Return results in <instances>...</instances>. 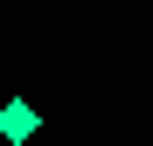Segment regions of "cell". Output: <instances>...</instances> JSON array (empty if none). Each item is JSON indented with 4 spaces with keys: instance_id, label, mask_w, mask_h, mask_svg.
<instances>
[{
    "instance_id": "cell-1",
    "label": "cell",
    "mask_w": 153,
    "mask_h": 146,
    "mask_svg": "<svg viewBox=\"0 0 153 146\" xmlns=\"http://www.w3.org/2000/svg\"><path fill=\"white\" fill-rule=\"evenodd\" d=\"M35 132H42V111L28 104V97H14V104H0V139H7V146L35 139Z\"/></svg>"
}]
</instances>
